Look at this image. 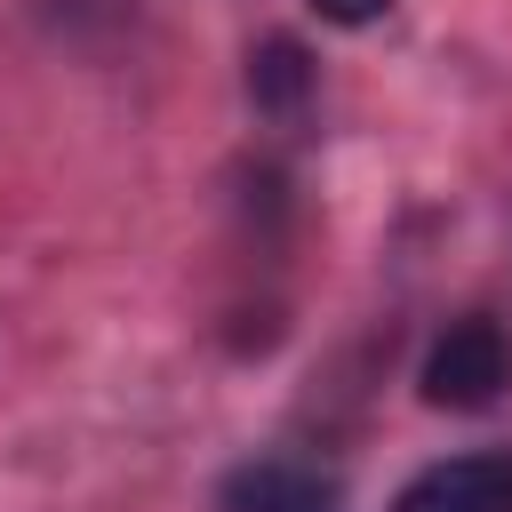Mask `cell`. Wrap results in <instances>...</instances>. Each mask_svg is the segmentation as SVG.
Listing matches in <instances>:
<instances>
[{"mask_svg":"<svg viewBox=\"0 0 512 512\" xmlns=\"http://www.w3.org/2000/svg\"><path fill=\"white\" fill-rule=\"evenodd\" d=\"M392 512H512V456H440L392 496Z\"/></svg>","mask_w":512,"mask_h":512,"instance_id":"3957f363","label":"cell"},{"mask_svg":"<svg viewBox=\"0 0 512 512\" xmlns=\"http://www.w3.org/2000/svg\"><path fill=\"white\" fill-rule=\"evenodd\" d=\"M424 400L432 408H456V416H472V408H496L504 400V384H512V336H504V320H488V312H464V320H448L440 336H432V352H424Z\"/></svg>","mask_w":512,"mask_h":512,"instance_id":"6da1fadb","label":"cell"},{"mask_svg":"<svg viewBox=\"0 0 512 512\" xmlns=\"http://www.w3.org/2000/svg\"><path fill=\"white\" fill-rule=\"evenodd\" d=\"M312 8H320L328 24H376V16L392 8V0H312Z\"/></svg>","mask_w":512,"mask_h":512,"instance_id":"277c9868","label":"cell"},{"mask_svg":"<svg viewBox=\"0 0 512 512\" xmlns=\"http://www.w3.org/2000/svg\"><path fill=\"white\" fill-rule=\"evenodd\" d=\"M224 512H344V480L312 456H248L216 488Z\"/></svg>","mask_w":512,"mask_h":512,"instance_id":"7a4b0ae2","label":"cell"}]
</instances>
